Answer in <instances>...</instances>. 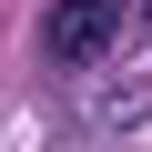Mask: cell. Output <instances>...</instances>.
I'll return each mask as SVG.
<instances>
[{"label": "cell", "mask_w": 152, "mask_h": 152, "mask_svg": "<svg viewBox=\"0 0 152 152\" xmlns=\"http://www.w3.org/2000/svg\"><path fill=\"white\" fill-rule=\"evenodd\" d=\"M142 10H152V0H142Z\"/></svg>", "instance_id": "7a4b0ae2"}, {"label": "cell", "mask_w": 152, "mask_h": 152, "mask_svg": "<svg viewBox=\"0 0 152 152\" xmlns=\"http://www.w3.org/2000/svg\"><path fill=\"white\" fill-rule=\"evenodd\" d=\"M122 10L132 0H51L41 10V61L51 71H102L112 41H122Z\"/></svg>", "instance_id": "6da1fadb"}]
</instances>
